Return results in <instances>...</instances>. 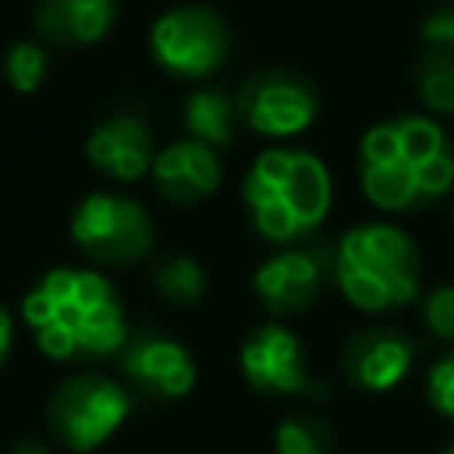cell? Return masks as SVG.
<instances>
[{
	"instance_id": "obj_4",
	"label": "cell",
	"mask_w": 454,
	"mask_h": 454,
	"mask_svg": "<svg viewBox=\"0 0 454 454\" xmlns=\"http://www.w3.org/2000/svg\"><path fill=\"white\" fill-rule=\"evenodd\" d=\"M333 273L344 298L362 312L408 305L422 287V255L394 223L351 227L333 255Z\"/></svg>"
},
{
	"instance_id": "obj_19",
	"label": "cell",
	"mask_w": 454,
	"mask_h": 454,
	"mask_svg": "<svg viewBox=\"0 0 454 454\" xmlns=\"http://www.w3.org/2000/svg\"><path fill=\"white\" fill-rule=\"evenodd\" d=\"M46 67H50L46 46L35 39H18L4 53V78L14 92H35L46 82Z\"/></svg>"
},
{
	"instance_id": "obj_7",
	"label": "cell",
	"mask_w": 454,
	"mask_h": 454,
	"mask_svg": "<svg viewBox=\"0 0 454 454\" xmlns=\"http://www.w3.org/2000/svg\"><path fill=\"white\" fill-rule=\"evenodd\" d=\"M153 60L177 78H206L231 53V28L206 4H181L156 18L149 32Z\"/></svg>"
},
{
	"instance_id": "obj_9",
	"label": "cell",
	"mask_w": 454,
	"mask_h": 454,
	"mask_svg": "<svg viewBox=\"0 0 454 454\" xmlns=\"http://www.w3.org/2000/svg\"><path fill=\"white\" fill-rule=\"evenodd\" d=\"M121 369L124 376L149 397L156 401H174L184 397L195 387V362L184 344L174 337L142 330L124 340L121 348Z\"/></svg>"
},
{
	"instance_id": "obj_5",
	"label": "cell",
	"mask_w": 454,
	"mask_h": 454,
	"mask_svg": "<svg viewBox=\"0 0 454 454\" xmlns=\"http://www.w3.org/2000/svg\"><path fill=\"white\" fill-rule=\"evenodd\" d=\"M131 397L128 390L99 372H78L64 380L46 404L50 433L74 454H89L103 447L128 419Z\"/></svg>"
},
{
	"instance_id": "obj_1",
	"label": "cell",
	"mask_w": 454,
	"mask_h": 454,
	"mask_svg": "<svg viewBox=\"0 0 454 454\" xmlns=\"http://www.w3.org/2000/svg\"><path fill=\"white\" fill-rule=\"evenodd\" d=\"M21 319L39 351L53 362L106 358L117 355L128 340L124 305L114 284L96 270H50L28 287Z\"/></svg>"
},
{
	"instance_id": "obj_18",
	"label": "cell",
	"mask_w": 454,
	"mask_h": 454,
	"mask_svg": "<svg viewBox=\"0 0 454 454\" xmlns=\"http://www.w3.org/2000/svg\"><path fill=\"white\" fill-rule=\"evenodd\" d=\"M153 287L174 305H195L206 294V270L192 255H167L153 266Z\"/></svg>"
},
{
	"instance_id": "obj_6",
	"label": "cell",
	"mask_w": 454,
	"mask_h": 454,
	"mask_svg": "<svg viewBox=\"0 0 454 454\" xmlns=\"http://www.w3.org/2000/svg\"><path fill=\"white\" fill-rule=\"evenodd\" d=\"M71 241L103 266H131L149 255L156 227L142 202L114 192H92L71 213Z\"/></svg>"
},
{
	"instance_id": "obj_10",
	"label": "cell",
	"mask_w": 454,
	"mask_h": 454,
	"mask_svg": "<svg viewBox=\"0 0 454 454\" xmlns=\"http://www.w3.org/2000/svg\"><path fill=\"white\" fill-rule=\"evenodd\" d=\"M241 376L262 394H301L309 387L305 355L291 330L266 323L241 344Z\"/></svg>"
},
{
	"instance_id": "obj_26",
	"label": "cell",
	"mask_w": 454,
	"mask_h": 454,
	"mask_svg": "<svg viewBox=\"0 0 454 454\" xmlns=\"http://www.w3.org/2000/svg\"><path fill=\"white\" fill-rule=\"evenodd\" d=\"M443 454H454V443H450V447H447V450H443Z\"/></svg>"
},
{
	"instance_id": "obj_12",
	"label": "cell",
	"mask_w": 454,
	"mask_h": 454,
	"mask_svg": "<svg viewBox=\"0 0 454 454\" xmlns=\"http://www.w3.org/2000/svg\"><path fill=\"white\" fill-rule=\"evenodd\" d=\"M323 273H326V262H323V252H309V248H284L277 255H270L252 284L262 298V305L277 316H298L305 312L316 294H319V284H323Z\"/></svg>"
},
{
	"instance_id": "obj_17",
	"label": "cell",
	"mask_w": 454,
	"mask_h": 454,
	"mask_svg": "<svg viewBox=\"0 0 454 454\" xmlns=\"http://www.w3.org/2000/svg\"><path fill=\"white\" fill-rule=\"evenodd\" d=\"M415 89L433 114H454V50L426 46L415 64Z\"/></svg>"
},
{
	"instance_id": "obj_16",
	"label": "cell",
	"mask_w": 454,
	"mask_h": 454,
	"mask_svg": "<svg viewBox=\"0 0 454 454\" xmlns=\"http://www.w3.org/2000/svg\"><path fill=\"white\" fill-rule=\"evenodd\" d=\"M184 128L192 138L220 149L234 138V106L216 89H199L184 103Z\"/></svg>"
},
{
	"instance_id": "obj_11",
	"label": "cell",
	"mask_w": 454,
	"mask_h": 454,
	"mask_svg": "<svg viewBox=\"0 0 454 454\" xmlns=\"http://www.w3.org/2000/svg\"><path fill=\"white\" fill-rule=\"evenodd\" d=\"M411 358H415V348L404 333L390 326H365L344 344L340 369L348 383H355L358 390L383 394L408 376Z\"/></svg>"
},
{
	"instance_id": "obj_22",
	"label": "cell",
	"mask_w": 454,
	"mask_h": 454,
	"mask_svg": "<svg viewBox=\"0 0 454 454\" xmlns=\"http://www.w3.org/2000/svg\"><path fill=\"white\" fill-rule=\"evenodd\" d=\"M426 397L443 419L454 422V355H443L440 362H433L426 380Z\"/></svg>"
},
{
	"instance_id": "obj_3",
	"label": "cell",
	"mask_w": 454,
	"mask_h": 454,
	"mask_svg": "<svg viewBox=\"0 0 454 454\" xmlns=\"http://www.w3.org/2000/svg\"><path fill=\"white\" fill-rule=\"evenodd\" d=\"M241 199L252 227L273 245H298L330 213V174L316 153L266 149L245 174Z\"/></svg>"
},
{
	"instance_id": "obj_27",
	"label": "cell",
	"mask_w": 454,
	"mask_h": 454,
	"mask_svg": "<svg viewBox=\"0 0 454 454\" xmlns=\"http://www.w3.org/2000/svg\"><path fill=\"white\" fill-rule=\"evenodd\" d=\"M450 216H454V213H450Z\"/></svg>"
},
{
	"instance_id": "obj_15",
	"label": "cell",
	"mask_w": 454,
	"mask_h": 454,
	"mask_svg": "<svg viewBox=\"0 0 454 454\" xmlns=\"http://www.w3.org/2000/svg\"><path fill=\"white\" fill-rule=\"evenodd\" d=\"M117 21V0H39L35 32L53 46H92Z\"/></svg>"
},
{
	"instance_id": "obj_2",
	"label": "cell",
	"mask_w": 454,
	"mask_h": 454,
	"mask_svg": "<svg viewBox=\"0 0 454 454\" xmlns=\"http://www.w3.org/2000/svg\"><path fill=\"white\" fill-rule=\"evenodd\" d=\"M358 181L376 209H422L454 188V145L433 117L380 121L358 142Z\"/></svg>"
},
{
	"instance_id": "obj_13",
	"label": "cell",
	"mask_w": 454,
	"mask_h": 454,
	"mask_svg": "<svg viewBox=\"0 0 454 454\" xmlns=\"http://www.w3.org/2000/svg\"><path fill=\"white\" fill-rule=\"evenodd\" d=\"M220 177H223V167H220L216 149L199 142V138L170 142L167 149H160L153 156L156 192L163 199L177 202V206H188V202H199V199L213 195Z\"/></svg>"
},
{
	"instance_id": "obj_21",
	"label": "cell",
	"mask_w": 454,
	"mask_h": 454,
	"mask_svg": "<svg viewBox=\"0 0 454 454\" xmlns=\"http://www.w3.org/2000/svg\"><path fill=\"white\" fill-rule=\"evenodd\" d=\"M422 319H426V326H429L436 337L454 340V284L433 287V291L426 294Z\"/></svg>"
},
{
	"instance_id": "obj_25",
	"label": "cell",
	"mask_w": 454,
	"mask_h": 454,
	"mask_svg": "<svg viewBox=\"0 0 454 454\" xmlns=\"http://www.w3.org/2000/svg\"><path fill=\"white\" fill-rule=\"evenodd\" d=\"M11 454H50V447L43 440H35V436H25V440H18L11 447Z\"/></svg>"
},
{
	"instance_id": "obj_20",
	"label": "cell",
	"mask_w": 454,
	"mask_h": 454,
	"mask_svg": "<svg viewBox=\"0 0 454 454\" xmlns=\"http://www.w3.org/2000/svg\"><path fill=\"white\" fill-rule=\"evenodd\" d=\"M277 454H333V433L316 415H291L273 433Z\"/></svg>"
},
{
	"instance_id": "obj_23",
	"label": "cell",
	"mask_w": 454,
	"mask_h": 454,
	"mask_svg": "<svg viewBox=\"0 0 454 454\" xmlns=\"http://www.w3.org/2000/svg\"><path fill=\"white\" fill-rule=\"evenodd\" d=\"M422 39L429 46H447L454 50V7H436L426 21H422Z\"/></svg>"
},
{
	"instance_id": "obj_8",
	"label": "cell",
	"mask_w": 454,
	"mask_h": 454,
	"mask_svg": "<svg viewBox=\"0 0 454 454\" xmlns=\"http://www.w3.org/2000/svg\"><path fill=\"white\" fill-rule=\"evenodd\" d=\"M316 89L298 71L266 67L252 74L238 92V117L270 138H291L305 131L316 117Z\"/></svg>"
},
{
	"instance_id": "obj_14",
	"label": "cell",
	"mask_w": 454,
	"mask_h": 454,
	"mask_svg": "<svg viewBox=\"0 0 454 454\" xmlns=\"http://www.w3.org/2000/svg\"><path fill=\"white\" fill-rule=\"evenodd\" d=\"M89 163L114 181H138L153 170V135L131 114H114L99 121L85 142Z\"/></svg>"
},
{
	"instance_id": "obj_24",
	"label": "cell",
	"mask_w": 454,
	"mask_h": 454,
	"mask_svg": "<svg viewBox=\"0 0 454 454\" xmlns=\"http://www.w3.org/2000/svg\"><path fill=\"white\" fill-rule=\"evenodd\" d=\"M11 340H14V319H11V312L0 305V365H4L7 355H11Z\"/></svg>"
}]
</instances>
